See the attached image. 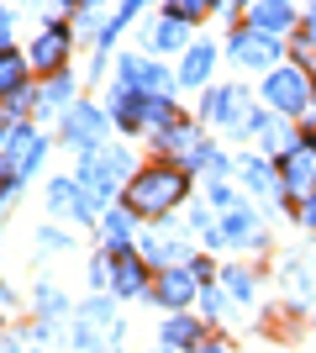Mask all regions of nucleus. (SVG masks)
I'll list each match as a JSON object with an SVG mask.
<instances>
[{
    "instance_id": "f257e3e1",
    "label": "nucleus",
    "mask_w": 316,
    "mask_h": 353,
    "mask_svg": "<svg viewBox=\"0 0 316 353\" xmlns=\"http://www.w3.org/2000/svg\"><path fill=\"white\" fill-rule=\"evenodd\" d=\"M185 190H190L185 169L153 163V169H143V174L127 185V206H132L137 216H164V211H174V206L185 201Z\"/></svg>"
},
{
    "instance_id": "f03ea898",
    "label": "nucleus",
    "mask_w": 316,
    "mask_h": 353,
    "mask_svg": "<svg viewBox=\"0 0 316 353\" xmlns=\"http://www.w3.org/2000/svg\"><path fill=\"white\" fill-rule=\"evenodd\" d=\"M132 174V159L121 153V148H90L85 153V169H79V185L90 195V206H105L116 190H127L121 179Z\"/></svg>"
},
{
    "instance_id": "7ed1b4c3",
    "label": "nucleus",
    "mask_w": 316,
    "mask_h": 353,
    "mask_svg": "<svg viewBox=\"0 0 316 353\" xmlns=\"http://www.w3.org/2000/svg\"><path fill=\"white\" fill-rule=\"evenodd\" d=\"M264 101L280 111V117H301L306 105H311V79L301 69H269L264 79Z\"/></svg>"
},
{
    "instance_id": "20e7f679",
    "label": "nucleus",
    "mask_w": 316,
    "mask_h": 353,
    "mask_svg": "<svg viewBox=\"0 0 316 353\" xmlns=\"http://www.w3.org/2000/svg\"><path fill=\"white\" fill-rule=\"evenodd\" d=\"M280 185H285V195H301V201L316 195V137H301L280 159Z\"/></svg>"
},
{
    "instance_id": "39448f33",
    "label": "nucleus",
    "mask_w": 316,
    "mask_h": 353,
    "mask_svg": "<svg viewBox=\"0 0 316 353\" xmlns=\"http://www.w3.org/2000/svg\"><path fill=\"white\" fill-rule=\"evenodd\" d=\"M101 137H105V111L101 105H90V101H79V105H69L63 111V143L69 148H101Z\"/></svg>"
},
{
    "instance_id": "423d86ee",
    "label": "nucleus",
    "mask_w": 316,
    "mask_h": 353,
    "mask_svg": "<svg viewBox=\"0 0 316 353\" xmlns=\"http://www.w3.org/2000/svg\"><path fill=\"white\" fill-rule=\"evenodd\" d=\"M37 159H43V137L32 132V127L11 132V143H6V174H11V179H27L32 169H37Z\"/></svg>"
},
{
    "instance_id": "0eeeda50",
    "label": "nucleus",
    "mask_w": 316,
    "mask_h": 353,
    "mask_svg": "<svg viewBox=\"0 0 316 353\" xmlns=\"http://www.w3.org/2000/svg\"><path fill=\"white\" fill-rule=\"evenodd\" d=\"M232 59H238L242 69H274L280 43H274V37H264V32H238V37H232Z\"/></svg>"
},
{
    "instance_id": "6e6552de",
    "label": "nucleus",
    "mask_w": 316,
    "mask_h": 353,
    "mask_svg": "<svg viewBox=\"0 0 316 353\" xmlns=\"http://www.w3.org/2000/svg\"><path fill=\"white\" fill-rule=\"evenodd\" d=\"M196 285H200V280L190 274V269H164V274L153 280V295H158L169 311H185L190 301H196Z\"/></svg>"
},
{
    "instance_id": "1a4fd4ad",
    "label": "nucleus",
    "mask_w": 316,
    "mask_h": 353,
    "mask_svg": "<svg viewBox=\"0 0 316 353\" xmlns=\"http://www.w3.org/2000/svg\"><path fill=\"white\" fill-rule=\"evenodd\" d=\"M63 59H69V32H63V27H43V32H37V43H32V69L59 74Z\"/></svg>"
},
{
    "instance_id": "9d476101",
    "label": "nucleus",
    "mask_w": 316,
    "mask_h": 353,
    "mask_svg": "<svg viewBox=\"0 0 316 353\" xmlns=\"http://www.w3.org/2000/svg\"><path fill=\"white\" fill-rule=\"evenodd\" d=\"M242 101H248V95L232 90V85H227V90H211V95H206V117L216 121V127H232V132H238L242 121H248V117H242Z\"/></svg>"
},
{
    "instance_id": "9b49d317",
    "label": "nucleus",
    "mask_w": 316,
    "mask_h": 353,
    "mask_svg": "<svg viewBox=\"0 0 316 353\" xmlns=\"http://www.w3.org/2000/svg\"><path fill=\"white\" fill-rule=\"evenodd\" d=\"M295 27V11H290V0H258L253 6V32L264 37H280V32Z\"/></svg>"
},
{
    "instance_id": "f8f14e48",
    "label": "nucleus",
    "mask_w": 316,
    "mask_h": 353,
    "mask_svg": "<svg viewBox=\"0 0 316 353\" xmlns=\"http://www.w3.org/2000/svg\"><path fill=\"white\" fill-rule=\"evenodd\" d=\"M48 206H53V211H63V216H79V221H85V216H90V201H85V195H79V185H74V179H53V185H48Z\"/></svg>"
},
{
    "instance_id": "ddd939ff",
    "label": "nucleus",
    "mask_w": 316,
    "mask_h": 353,
    "mask_svg": "<svg viewBox=\"0 0 316 353\" xmlns=\"http://www.w3.org/2000/svg\"><path fill=\"white\" fill-rule=\"evenodd\" d=\"M206 237H211V243H248V237H253V216H248L242 206H232L227 221H222V227H211Z\"/></svg>"
},
{
    "instance_id": "4468645a",
    "label": "nucleus",
    "mask_w": 316,
    "mask_h": 353,
    "mask_svg": "<svg viewBox=\"0 0 316 353\" xmlns=\"http://www.w3.org/2000/svg\"><path fill=\"white\" fill-rule=\"evenodd\" d=\"M116 285L121 295H137V290H148V274H143V259L137 253H116Z\"/></svg>"
},
{
    "instance_id": "2eb2a0df",
    "label": "nucleus",
    "mask_w": 316,
    "mask_h": 353,
    "mask_svg": "<svg viewBox=\"0 0 316 353\" xmlns=\"http://www.w3.org/2000/svg\"><path fill=\"white\" fill-rule=\"evenodd\" d=\"M21 79H27V63H21V53H11V48H0V101H11V95H21Z\"/></svg>"
},
{
    "instance_id": "dca6fc26",
    "label": "nucleus",
    "mask_w": 316,
    "mask_h": 353,
    "mask_svg": "<svg viewBox=\"0 0 316 353\" xmlns=\"http://www.w3.org/2000/svg\"><path fill=\"white\" fill-rule=\"evenodd\" d=\"M211 63H216V53H211L206 43H200V48H190V53H185V63H180V79H185V85H206Z\"/></svg>"
},
{
    "instance_id": "f3484780",
    "label": "nucleus",
    "mask_w": 316,
    "mask_h": 353,
    "mask_svg": "<svg viewBox=\"0 0 316 353\" xmlns=\"http://www.w3.org/2000/svg\"><path fill=\"white\" fill-rule=\"evenodd\" d=\"M238 174L248 179V185H253L258 195H274V169H269V163H258V159H242V163H238Z\"/></svg>"
},
{
    "instance_id": "a211bd4d",
    "label": "nucleus",
    "mask_w": 316,
    "mask_h": 353,
    "mask_svg": "<svg viewBox=\"0 0 316 353\" xmlns=\"http://www.w3.org/2000/svg\"><path fill=\"white\" fill-rule=\"evenodd\" d=\"M143 6H148V0H121V16H111V21H105V32H101V53H105L111 43H116V32L127 27V21H132V16L143 11Z\"/></svg>"
},
{
    "instance_id": "6ab92c4d",
    "label": "nucleus",
    "mask_w": 316,
    "mask_h": 353,
    "mask_svg": "<svg viewBox=\"0 0 316 353\" xmlns=\"http://www.w3.org/2000/svg\"><path fill=\"white\" fill-rule=\"evenodd\" d=\"M164 338H169V348H196V338H200V327L190 322V316H174V322L164 327Z\"/></svg>"
},
{
    "instance_id": "aec40b11",
    "label": "nucleus",
    "mask_w": 316,
    "mask_h": 353,
    "mask_svg": "<svg viewBox=\"0 0 316 353\" xmlns=\"http://www.w3.org/2000/svg\"><path fill=\"white\" fill-rule=\"evenodd\" d=\"M185 32H190V21H185V16H169L164 27H158V37H153V43L164 48V53H174V48H185Z\"/></svg>"
},
{
    "instance_id": "412c9836",
    "label": "nucleus",
    "mask_w": 316,
    "mask_h": 353,
    "mask_svg": "<svg viewBox=\"0 0 316 353\" xmlns=\"http://www.w3.org/2000/svg\"><path fill=\"white\" fill-rule=\"evenodd\" d=\"M137 85H143V90H153V95H164V101H169V90H174V79H169V74L158 69V63H148V69L137 74Z\"/></svg>"
},
{
    "instance_id": "4be33fe9",
    "label": "nucleus",
    "mask_w": 316,
    "mask_h": 353,
    "mask_svg": "<svg viewBox=\"0 0 316 353\" xmlns=\"http://www.w3.org/2000/svg\"><path fill=\"white\" fill-rule=\"evenodd\" d=\"M211 6H216V0H169V16H185V21H200V16H211Z\"/></svg>"
},
{
    "instance_id": "5701e85b",
    "label": "nucleus",
    "mask_w": 316,
    "mask_h": 353,
    "mask_svg": "<svg viewBox=\"0 0 316 353\" xmlns=\"http://www.w3.org/2000/svg\"><path fill=\"white\" fill-rule=\"evenodd\" d=\"M69 95H74V79H69V74H53V85H48L43 105H63V101H69Z\"/></svg>"
},
{
    "instance_id": "b1692460",
    "label": "nucleus",
    "mask_w": 316,
    "mask_h": 353,
    "mask_svg": "<svg viewBox=\"0 0 316 353\" xmlns=\"http://www.w3.org/2000/svg\"><path fill=\"white\" fill-rule=\"evenodd\" d=\"M101 232H105V243H116V248H121V243H127V216H121V211H105Z\"/></svg>"
},
{
    "instance_id": "393cba45",
    "label": "nucleus",
    "mask_w": 316,
    "mask_h": 353,
    "mask_svg": "<svg viewBox=\"0 0 316 353\" xmlns=\"http://www.w3.org/2000/svg\"><path fill=\"white\" fill-rule=\"evenodd\" d=\"M222 285H227L232 295H238V301H248V295H253V280H248L242 269H227V274H222Z\"/></svg>"
},
{
    "instance_id": "a878e982",
    "label": "nucleus",
    "mask_w": 316,
    "mask_h": 353,
    "mask_svg": "<svg viewBox=\"0 0 316 353\" xmlns=\"http://www.w3.org/2000/svg\"><path fill=\"white\" fill-rule=\"evenodd\" d=\"M37 301H43V311H48V316H59V311H63L59 290H48V285H43V290H37Z\"/></svg>"
},
{
    "instance_id": "bb28decb",
    "label": "nucleus",
    "mask_w": 316,
    "mask_h": 353,
    "mask_svg": "<svg viewBox=\"0 0 316 353\" xmlns=\"http://www.w3.org/2000/svg\"><path fill=\"white\" fill-rule=\"evenodd\" d=\"M301 216H306V227H316V195L306 201V211H301Z\"/></svg>"
},
{
    "instance_id": "cd10ccee",
    "label": "nucleus",
    "mask_w": 316,
    "mask_h": 353,
    "mask_svg": "<svg viewBox=\"0 0 316 353\" xmlns=\"http://www.w3.org/2000/svg\"><path fill=\"white\" fill-rule=\"evenodd\" d=\"M6 143H11V121L0 117V148H6Z\"/></svg>"
},
{
    "instance_id": "c85d7f7f",
    "label": "nucleus",
    "mask_w": 316,
    "mask_h": 353,
    "mask_svg": "<svg viewBox=\"0 0 316 353\" xmlns=\"http://www.w3.org/2000/svg\"><path fill=\"white\" fill-rule=\"evenodd\" d=\"M200 353H227V348H222V343H206V348H200Z\"/></svg>"
},
{
    "instance_id": "c756f323",
    "label": "nucleus",
    "mask_w": 316,
    "mask_h": 353,
    "mask_svg": "<svg viewBox=\"0 0 316 353\" xmlns=\"http://www.w3.org/2000/svg\"><path fill=\"white\" fill-rule=\"evenodd\" d=\"M222 6H242V0H222Z\"/></svg>"
},
{
    "instance_id": "7c9ffc66",
    "label": "nucleus",
    "mask_w": 316,
    "mask_h": 353,
    "mask_svg": "<svg viewBox=\"0 0 316 353\" xmlns=\"http://www.w3.org/2000/svg\"><path fill=\"white\" fill-rule=\"evenodd\" d=\"M85 6H101V0H85Z\"/></svg>"
},
{
    "instance_id": "2f4dec72",
    "label": "nucleus",
    "mask_w": 316,
    "mask_h": 353,
    "mask_svg": "<svg viewBox=\"0 0 316 353\" xmlns=\"http://www.w3.org/2000/svg\"><path fill=\"white\" fill-rule=\"evenodd\" d=\"M0 48H6V43H0Z\"/></svg>"
}]
</instances>
